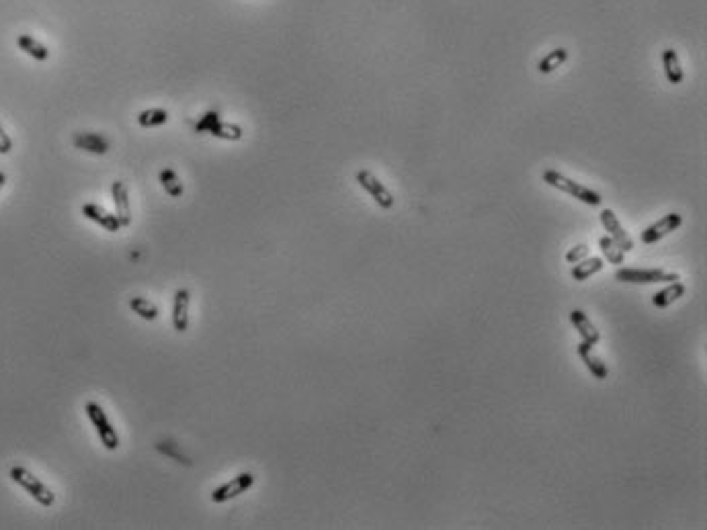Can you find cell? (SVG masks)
<instances>
[{
	"label": "cell",
	"instance_id": "cell-1",
	"mask_svg": "<svg viewBox=\"0 0 707 530\" xmlns=\"http://www.w3.org/2000/svg\"><path fill=\"white\" fill-rule=\"evenodd\" d=\"M544 182L550 184V186H554V189H558V191H564L566 195H570V197L582 201L584 205L596 207V205L603 203V199H601V195H599L596 191H592V189H588V186H584V184H580V182H574L572 178L564 176V174L558 172V170H546V172H544Z\"/></svg>",
	"mask_w": 707,
	"mask_h": 530
},
{
	"label": "cell",
	"instance_id": "cell-2",
	"mask_svg": "<svg viewBox=\"0 0 707 530\" xmlns=\"http://www.w3.org/2000/svg\"><path fill=\"white\" fill-rule=\"evenodd\" d=\"M10 479L16 483V485H21L37 504H41L43 508H51L54 506V502H56V496H54V492L47 487V485H43V481H39L31 471H27L25 467H12L10 469Z\"/></svg>",
	"mask_w": 707,
	"mask_h": 530
},
{
	"label": "cell",
	"instance_id": "cell-3",
	"mask_svg": "<svg viewBox=\"0 0 707 530\" xmlns=\"http://www.w3.org/2000/svg\"><path fill=\"white\" fill-rule=\"evenodd\" d=\"M84 411H86L89 420L93 422V426L97 428V434H99L103 446H105L107 450H117V448H119V436H117L115 428L111 426V422H109L105 409H103L97 401H89V403L84 405Z\"/></svg>",
	"mask_w": 707,
	"mask_h": 530
},
{
	"label": "cell",
	"instance_id": "cell-4",
	"mask_svg": "<svg viewBox=\"0 0 707 530\" xmlns=\"http://www.w3.org/2000/svg\"><path fill=\"white\" fill-rule=\"evenodd\" d=\"M615 278L621 282H629V285H652V282H675L681 280L679 272H671V270H638V268H621L615 272Z\"/></svg>",
	"mask_w": 707,
	"mask_h": 530
},
{
	"label": "cell",
	"instance_id": "cell-5",
	"mask_svg": "<svg viewBox=\"0 0 707 530\" xmlns=\"http://www.w3.org/2000/svg\"><path fill=\"white\" fill-rule=\"evenodd\" d=\"M253 485H255V475H253V473H240V475H236L234 479H230L228 483L216 487V490L211 492V502H213V504L230 502V500L238 498L240 494L248 492Z\"/></svg>",
	"mask_w": 707,
	"mask_h": 530
},
{
	"label": "cell",
	"instance_id": "cell-6",
	"mask_svg": "<svg viewBox=\"0 0 707 530\" xmlns=\"http://www.w3.org/2000/svg\"><path fill=\"white\" fill-rule=\"evenodd\" d=\"M681 226H683V215L681 213H669L642 232V244L652 246V244L660 242L662 238H667L669 234H673L675 230H679Z\"/></svg>",
	"mask_w": 707,
	"mask_h": 530
},
{
	"label": "cell",
	"instance_id": "cell-7",
	"mask_svg": "<svg viewBox=\"0 0 707 530\" xmlns=\"http://www.w3.org/2000/svg\"><path fill=\"white\" fill-rule=\"evenodd\" d=\"M357 182L371 195V199L382 207V209H392L394 207V197L392 193L380 182V178L375 174H371L369 170H359L357 172Z\"/></svg>",
	"mask_w": 707,
	"mask_h": 530
},
{
	"label": "cell",
	"instance_id": "cell-8",
	"mask_svg": "<svg viewBox=\"0 0 707 530\" xmlns=\"http://www.w3.org/2000/svg\"><path fill=\"white\" fill-rule=\"evenodd\" d=\"M601 224H603V228L607 230V234H609V238L623 250V252H629V250H634V240H631V236L623 230V226L619 224V219H617V215H615V211H611V209H603L601 211Z\"/></svg>",
	"mask_w": 707,
	"mask_h": 530
},
{
	"label": "cell",
	"instance_id": "cell-9",
	"mask_svg": "<svg viewBox=\"0 0 707 530\" xmlns=\"http://www.w3.org/2000/svg\"><path fill=\"white\" fill-rule=\"evenodd\" d=\"M189 303H191V291L178 289L172 301V326L176 332H187L189 328Z\"/></svg>",
	"mask_w": 707,
	"mask_h": 530
},
{
	"label": "cell",
	"instance_id": "cell-10",
	"mask_svg": "<svg viewBox=\"0 0 707 530\" xmlns=\"http://www.w3.org/2000/svg\"><path fill=\"white\" fill-rule=\"evenodd\" d=\"M82 215L95 224H99L101 228H105L107 232H119L121 230V224L117 219V215L105 211L101 205H95V203H86L82 205Z\"/></svg>",
	"mask_w": 707,
	"mask_h": 530
},
{
	"label": "cell",
	"instance_id": "cell-11",
	"mask_svg": "<svg viewBox=\"0 0 707 530\" xmlns=\"http://www.w3.org/2000/svg\"><path fill=\"white\" fill-rule=\"evenodd\" d=\"M576 350H578V357L582 359L584 367L590 371V375H594V379H607L609 369H607V365L592 352V344H588V342L582 340V342L576 346Z\"/></svg>",
	"mask_w": 707,
	"mask_h": 530
},
{
	"label": "cell",
	"instance_id": "cell-12",
	"mask_svg": "<svg viewBox=\"0 0 707 530\" xmlns=\"http://www.w3.org/2000/svg\"><path fill=\"white\" fill-rule=\"evenodd\" d=\"M570 322L574 324V328L578 330V334L582 336L584 342H588V344L594 346V344L601 340V334H599L596 326L590 322V317H588L582 309H572V311H570Z\"/></svg>",
	"mask_w": 707,
	"mask_h": 530
},
{
	"label": "cell",
	"instance_id": "cell-13",
	"mask_svg": "<svg viewBox=\"0 0 707 530\" xmlns=\"http://www.w3.org/2000/svg\"><path fill=\"white\" fill-rule=\"evenodd\" d=\"M72 143H74L78 149H84V152H91V154H99V156H101V154H107L109 147H111V143H109L103 135L89 132L76 133V135L72 137Z\"/></svg>",
	"mask_w": 707,
	"mask_h": 530
},
{
	"label": "cell",
	"instance_id": "cell-14",
	"mask_svg": "<svg viewBox=\"0 0 707 530\" xmlns=\"http://www.w3.org/2000/svg\"><path fill=\"white\" fill-rule=\"evenodd\" d=\"M111 193H113V203H115V209H117V219L124 226H130L132 224V213H130V197H128V189L121 180H115L113 186H111Z\"/></svg>",
	"mask_w": 707,
	"mask_h": 530
},
{
	"label": "cell",
	"instance_id": "cell-15",
	"mask_svg": "<svg viewBox=\"0 0 707 530\" xmlns=\"http://www.w3.org/2000/svg\"><path fill=\"white\" fill-rule=\"evenodd\" d=\"M685 293H687V287H685L683 282L675 280V282H671L667 289H662V291H658V293L652 295V305L658 307V309H664V307L673 305L675 301H679Z\"/></svg>",
	"mask_w": 707,
	"mask_h": 530
},
{
	"label": "cell",
	"instance_id": "cell-16",
	"mask_svg": "<svg viewBox=\"0 0 707 530\" xmlns=\"http://www.w3.org/2000/svg\"><path fill=\"white\" fill-rule=\"evenodd\" d=\"M662 68H664V74H667V80L671 84H681L683 78H685V72L681 68V62H679V56L673 47L664 49L662 51Z\"/></svg>",
	"mask_w": 707,
	"mask_h": 530
},
{
	"label": "cell",
	"instance_id": "cell-17",
	"mask_svg": "<svg viewBox=\"0 0 707 530\" xmlns=\"http://www.w3.org/2000/svg\"><path fill=\"white\" fill-rule=\"evenodd\" d=\"M16 45L21 47V51H25L27 56H31L37 62H45L49 58V51L43 43H39L35 37L31 35H19L16 37Z\"/></svg>",
	"mask_w": 707,
	"mask_h": 530
},
{
	"label": "cell",
	"instance_id": "cell-18",
	"mask_svg": "<svg viewBox=\"0 0 707 530\" xmlns=\"http://www.w3.org/2000/svg\"><path fill=\"white\" fill-rule=\"evenodd\" d=\"M603 266H605L603 258H596V256L588 258V256H586L584 261H580V263H576V265H574V268H572V278H574V280H578V282H582V280H586V278L594 276L596 272H601V270H603Z\"/></svg>",
	"mask_w": 707,
	"mask_h": 530
},
{
	"label": "cell",
	"instance_id": "cell-19",
	"mask_svg": "<svg viewBox=\"0 0 707 530\" xmlns=\"http://www.w3.org/2000/svg\"><path fill=\"white\" fill-rule=\"evenodd\" d=\"M130 307H132L134 313H138L141 320H146V322H154L160 315V309L150 299H146V297H132L130 299Z\"/></svg>",
	"mask_w": 707,
	"mask_h": 530
},
{
	"label": "cell",
	"instance_id": "cell-20",
	"mask_svg": "<svg viewBox=\"0 0 707 530\" xmlns=\"http://www.w3.org/2000/svg\"><path fill=\"white\" fill-rule=\"evenodd\" d=\"M566 60H568V49H564V47H558V49H554V51H550L540 64H537V70L542 72V74H552L556 68H560L562 64H564Z\"/></svg>",
	"mask_w": 707,
	"mask_h": 530
},
{
	"label": "cell",
	"instance_id": "cell-21",
	"mask_svg": "<svg viewBox=\"0 0 707 530\" xmlns=\"http://www.w3.org/2000/svg\"><path fill=\"white\" fill-rule=\"evenodd\" d=\"M599 248H601L603 256L607 258V263H611V265H623L625 252H623L609 236H603V238L599 240Z\"/></svg>",
	"mask_w": 707,
	"mask_h": 530
},
{
	"label": "cell",
	"instance_id": "cell-22",
	"mask_svg": "<svg viewBox=\"0 0 707 530\" xmlns=\"http://www.w3.org/2000/svg\"><path fill=\"white\" fill-rule=\"evenodd\" d=\"M209 133L218 139H228V141H238L242 139V128L234 125V123H226V121H216L211 125Z\"/></svg>",
	"mask_w": 707,
	"mask_h": 530
},
{
	"label": "cell",
	"instance_id": "cell-23",
	"mask_svg": "<svg viewBox=\"0 0 707 530\" xmlns=\"http://www.w3.org/2000/svg\"><path fill=\"white\" fill-rule=\"evenodd\" d=\"M160 182H162L164 191H166L170 197L178 199V197L183 195V184H181L176 172H174L172 168H164V170L160 172Z\"/></svg>",
	"mask_w": 707,
	"mask_h": 530
},
{
	"label": "cell",
	"instance_id": "cell-24",
	"mask_svg": "<svg viewBox=\"0 0 707 530\" xmlns=\"http://www.w3.org/2000/svg\"><path fill=\"white\" fill-rule=\"evenodd\" d=\"M168 121V113L164 109H148L138 115V123L141 128H158Z\"/></svg>",
	"mask_w": 707,
	"mask_h": 530
},
{
	"label": "cell",
	"instance_id": "cell-25",
	"mask_svg": "<svg viewBox=\"0 0 707 530\" xmlns=\"http://www.w3.org/2000/svg\"><path fill=\"white\" fill-rule=\"evenodd\" d=\"M586 256H588V246H586V244H580V246H574V248H570V250L566 252V263L576 265V263L584 261Z\"/></svg>",
	"mask_w": 707,
	"mask_h": 530
},
{
	"label": "cell",
	"instance_id": "cell-26",
	"mask_svg": "<svg viewBox=\"0 0 707 530\" xmlns=\"http://www.w3.org/2000/svg\"><path fill=\"white\" fill-rule=\"evenodd\" d=\"M216 121H220V117H218V113H213V111H211V113L203 115V119L197 123V128H195V130H197V132H205V130L209 132V130H211V125H213Z\"/></svg>",
	"mask_w": 707,
	"mask_h": 530
},
{
	"label": "cell",
	"instance_id": "cell-27",
	"mask_svg": "<svg viewBox=\"0 0 707 530\" xmlns=\"http://www.w3.org/2000/svg\"><path fill=\"white\" fill-rule=\"evenodd\" d=\"M10 149H12V139L0 128V154H8Z\"/></svg>",
	"mask_w": 707,
	"mask_h": 530
},
{
	"label": "cell",
	"instance_id": "cell-28",
	"mask_svg": "<svg viewBox=\"0 0 707 530\" xmlns=\"http://www.w3.org/2000/svg\"><path fill=\"white\" fill-rule=\"evenodd\" d=\"M4 182H6V174L0 172V191H2V186H4Z\"/></svg>",
	"mask_w": 707,
	"mask_h": 530
}]
</instances>
